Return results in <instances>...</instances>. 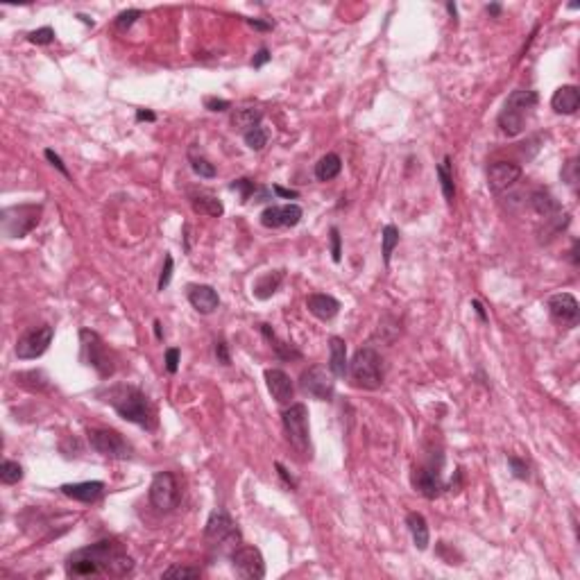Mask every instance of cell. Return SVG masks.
I'll return each mask as SVG.
<instances>
[{
	"instance_id": "6da1fadb",
	"label": "cell",
	"mask_w": 580,
	"mask_h": 580,
	"mask_svg": "<svg viewBox=\"0 0 580 580\" xmlns=\"http://www.w3.org/2000/svg\"><path fill=\"white\" fill-rule=\"evenodd\" d=\"M134 572V560L116 539H103V542L89 544L79 551L70 553L66 560V574L70 578H89V576H114L123 578Z\"/></svg>"
},
{
	"instance_id": "7a4b0ae2",
	"label": "cell",
	"mask_w": 580,
	"mask_h": 580,
	"mask_svg": "<svg viewBox=\"0 0 580 580\" xmlns=\"http://www.w3.org/2000/svg\"><path fill=\"white\" fill-rule=\"evenodd\" d=\"M96 397L103 404L111 406L118 417H123L125 422H131L141 426L146 431L157 429V413L155 406H152L150 397L138 388V385L131 383H114L105 385L96 392Z\"/></svg>"
},
{
	"instance_id": "3957f363",
	"label": "cell",
	"mask_w": 580,
	"mask_h": 580,
	"mask_svg": "<svg viewBox=\"0 0 580 580\" xmlns=\"http://www.w3.org/2000/svg\"><path fill=\"white\" fill-rule=\"evenodd\" d=\"M537 103H539L537 91H513L496 118V125L501 129V134H505L508 138L522 134L526 129V120L533 114Z\"/></svg>"
},
{
	"instance_id": "277c9868",
	"label": "cell",
	"mask_w": 580,
	"mask_h": 580,
	"mask_svg": "<svg viewBox=\"0 0 580 580\" xmlns=\"http://www.w3.org/2000/svg\"><path fill=\"white\" fill-rule=\"evenodd\" d=\"M349 376L356 388L361 390H379L385 379V365L383 356L374 347H361L356 349L349 361Z\"/></svg>"
},
{
	"instance_id": "5b68a950",
	"label": "cell",
	"mask_w": 580,
	"mask_h": 580,
	"mask_svg": "<svg viewBox=\"0 0 580 580\" xmlns=\"http://www.w3.org/2000/svg\"><path fill=\"white\" fill-rule=\"evenodd\" d=\"M79 359H82V363L89 365V368H94L98 376H103V379H109V376L116 372L114 356H111L109 347L105 344V340L100 338V333L91 329H79Z\"/></svg>"
},
{
	"instance_id": "8992f818",
	"label": "cell",
	"mask_w": 580,
	"mask_h": 580,
	"mask_svg": "<svg viewBox=\"0 0 580 580\" xmlns=\"http://www.w3.org/2000/svg\"><path fill=\"white\" fill-rule=\"evenodd\" d=\"M283 431H286V440L297 453L304 458H311V429H309V408L304 404H290L286 411L281 413Z\"/></svg>"
},
{
	"instance_id": "52a82bcc",
	"label": "cell",
	"mask_w": 580,
	"mask_h": 580,
	"mask_svg": "<svg viewBox=\"0 0 580 580\" xmlns=\"http://www.w3.org/2000/svg\"><path fill=\"white\" fill-rule=\"evenodd\" d=\"M44 205H16L3 209V233L7 238H25L41 222Z\"/></svg>"
},
{
	"instance_id": "ba28073f",
	"label": "cell",
	"mask_w": 580,
	"mask_h": 580,
	"mask_svg": "<svg viewBox=\"0 0 580 580\" xmlns=\"http://www.w3.org/2000/svg\"><path fill=\"white\" fill-rule=\"evenodd\" d=\"M442 467H444V458L435 463V453L429 456V460L417 465L413 470V487L417 494H422L424 498H437L444 490L446 485L442 481Z\"/></svg>"
},
{
	"instance_id": "9c48e42d",
	"label": "cell",
	"mask_w": 580,
	"mask_h": 580,
	"mask_svg": "<svg viewBox=\"0 0 580 580\" xmlns=\"http://www.w3.org/2000/svg\"><path fill=\"white\" fill-rule=\"evenodd\" d=\"M86 437H89L91 449H94L96 453H100V456H105V458H111V460H127V458H131V453H134L131 444L118 431L89 429Z\"/></svg>"
},
{
	"instance_id": "30bf717a",
	"label": "cell",
	"mask_w": 580,
	"mask_h": 580,
	"mask_svg": "<svg viewBox=\"0 0 580 580\" xmlns=\"http://www.w3.org/2000/svg\"><path fill=\"white\" fill-rule=\"evenodd\" d=\"M335 376L324 365H311L299 376V390L318 401H331L335 394Z\"/></svg>"
},
{
	"instance_id": "8fae6325",
	"label": "cell",
	"mask_w": 580,
	"mask_h": 580,
	"mask_svg": "<svg viewBox=\"0 0 580 580\" xmlns=\"http://www.w3.org/2000/svg\"><path fill=\"white\" fill-rule=\"evenodd\" d=\"M150 503L159 513L175 510L179 503V483L172 472H159L155 474L150 483Z\"/></svg>"
},
{
	"instance_id": "7c38bea8",
	"label": "cell",
	"mask_w": 580,
	"mask_h": 580,
	"mask_svg": "<svg viewBox=\"0 0 580 580\" xmlns=\"http://www.w3.org/2000/svg\"><path fill=\"white\" fill-rule=\"evenodd\" d=\"M55 338V329L50 324H41L25 331L21 338L16 340V359L21 361H34L39 356H44L50 347V342Z\"/></svg>"
},
{
	"instance_id": "4fadbf2b",
	"label": "cell",
	"mask_w": 580,
	"mask_h": 580,
	"mask_svg": "<svg viewBox=\"0 0 580 580\" xmlns=\"http://www.w3.org/2000/svg\"><path fill=\"white\" fill-rule=\"evenodd\" d=\"M205 537L211 546H227L231 542H238L240 531L225 510H213L207 519Z\"/></svg>"
},
{
	"instance_id": "5bb4252c",
	"label": "cell",
	"mask_w": 580,
	"mask_h": 580,
	"mask_svg": "<svg viewBox=\"0 0 580 580\" xmlns=\"http://www.w3.org/2000/svg\"><path fill=\"white\" fill-rule=\"evenodd\" d=\"M231 567L238 578L261 580L266 578V560L257 546H238L231 553Z\"/></svg>"
},
{
	"instance_id": "9a60e30c",
	"label": "cell",
	"mask_w": 580,
	"mask_h": 580,
	"mask_svg": "<svg viewBox=\"0 0 580 580\" xmlns=\"http://www.w3.org/2000/svg\"><path fill=\"white\" fill-rule=\"evenodd\" d=\"M548 315H551V320L558 322L560 327H567L572 329L578 324L580 320V307H578V299L574 297L572 292H555L548 297Z\"/></svg>"
},
{
	"instance_id": "2e32d148",
	"label": "cell",
	"mask_w": 580,
	"mask_h": 580,
	"mask_svg": "<svg viewBox=\"0 0 580 580\" xmlns=\"http://www.w3.org/2000/svg\"><path fill=\"white\" fill-rule=\"evenodd\" d=\"M522 175L524 170L519 164H513V161H492L487 166V188L498 195V193L513 188L522 179Z\"/></svg>"
},
{
	"instance_id": "e0dca14e",
	"label": "cell",
	"mask_w": 580,
	"mask_h": 580,
	"mask_svg": "<svg viewBox=\"0 0 580 580\" xmlns=\"http://www.w3.org/2000/svg\"><path fill=\"white\" fill-rule=\"evenodd\" d=\"M304 211L299 205H272L261 211V225L268 229H279V227H297L302 222Z\"/></svg>"
},
{
	"instance_id": "ac0fdd59",
	"label": "cell",
	"mask_w": 580,
	"mask_h": 580,
	"mask_svg": "<svg viewBox=\"0 0 580 580\" xmlns=\"http://www.w3.org/2000/svg\"><path fill=\"white\" fill-rule=\"evenodd\" d=\"M266 385H268V390L272 394V399L281 404V406H290L292 399H295V383L290 376L279 370V368H270L266 370Z\"/></svg>"
},
{
	"instance_id": "d6986e66",
	"label": "cell",
	"mask_w": 580,
	"mask_h": 580,
	"mask_svg": "<svg viewBox=\"0 0 580 580\" xmlns=\"http://www.w3.org/2000/svg\"><path fill=\"white\" fill-rule=\"evenodd\" d=\"M188 302L191 307L195 309L200 315H211L216 313L220 307V295L213 286H207V283H191L188 286Z\"/></svg>"
},
{
	"instance_id": "ffe728a7",
	"label": "cell",
	"mask_w": 580,
	"mask_h": 580,
	"mask_svg": "<svg viewBox=\"0 0 580 580\" xmlns=\"http://www.w3.org/2000/svg\"><path fill=\"white\" fill-rule=\"evenodd\" d=\"M64 496L73 498L79 503H96L100 496L105 494V483L103 481H84V483H66L59 487Z\"/></svg>"
},
{
	"instance_id": "44dd1931",
	"label": "cell",
	"mask_w": 580,
	"mask_h": 580,
	"mask_svg": "<svg viewBox=\"0 0 580 580\" xmlns=\"http://www.w3.org/2000/svg\"><path fill=\"white\" fill-rule=\"evenodd\" d=\"M307 309L311 315H315L322 322L333 320L335 315L340 313V302L333 297V295L327 292H313L307 297Z\"/></svg>"
},
{
	"instance_id": "7402d4cb",
	"label": "cell",
	"mask_w": 580,
	"mask_h": 580,
	"mask_svg": "<svg viewBox=\"0 0 580 580\" xmlns=\"http://www.w3.org/2000/svg\"><path fill=\"white\" fill-rule=\"evenodd\" d=\"M580 107V91L578 86L574 84H565L555 89V94L551 98V109L555 114H562V116H574Z\"/></svg>"
},
{
	"instance_id": "603a6c76",
	"label": "cell",
	"mask_w": 580,
	"mask_h": 580,
	"mask_svg": "<svg viewBox=\"0 0 580 580\" xmlns=\"http://www.w3.org/2000/svg\"><path fill=\"white\" fill-rule=\"evenodd\" d=\"M188 202L195 213L200 216H209V218H220L222 213H225V207H222V202L213 195V193H207V191H191L188 193Z\"/></svg>"
},
{
	"instance_id": "cb8c5ba5",
	"label": "cell",
	"mask_w": 580,
	"mask_h": 580,
	"mask_svg": "<svg viewBox=\"0 0 580 580\" xmlns=\"http://www.w3.org/2000/svg\"><path fill=\"white\" fill-rule=\"evenodd\" d=\"M329 370L333 376H338V379L349 374L347 342H344L340 335H331L329 338Z\"/></svg>"
},
{
	"instance_id": "d4e9b609",
	"label": "cell",
	"mask_w": 580,
	"mask_h": 580,
	"mask_svg": "<svg viewBox=\"0 0 580 580\" xmlns=\"http://www.w3.org/2000/svg\"><path fill=\"white\" fill-rule=\"evenodd\" d=\"M283 277H286V270H270V272H263L261 277L254 281L252 286V295L261 302L270 299L274 292L281 288L283 283Z\"/></svg>"
},
{
	"instance_id": "484cf974",
	"label": "cell",
	"mask_w": 580,
	"mask_h": 580,
	"mask_svg": "<svg viewBox=\"0 0 580 580\" xmlns=\"http://www.w3.org/2000/svg\"><path fill=\"white\" fill-rule=\"evenodd\" d=\"M261 333H263V338L270 342V347H272L274 356H277L279 361H299L302 359V352L295 347L292 342L281 340L279 335L274 333V329L270 327V324H261Z\"/></svg>"
},
{
	"instance_id": "4316f807",
	"label": "cell",
	"mask_w": 580,
	"mask_h": 580,
	"mask_svg": "<svg viewBox=\"0 0 580 580\" xmlns=\"http://www.w3.org/2000/svg\"><path fill=\"white\" fill-rule=\"evenodd\" d=\"M528 205H531V209L537 213L539 218H551V216H555V213L562 211V205H560L551 193L544 191V188L533 191L531 198H528Z\"/></svg>"
},
{
	"instance_id": "83f0119b",
	"label": "cell",
	"mask_w": 580,
	"mask_h": 580,
	"mask_svg": "<svg viewBox=\"0 0 580 580\" xmlns=\"http://www.w3.org/2000/svg\"><path fill=\"white\" fill-rule=\"evenodd\" d=\"M261 120H263V111L261 109H257V107H240V109H233L231 111L229 123H231V127L236 129V131H243V134H245V131L259 127Z\"/></svg>"
},
{
	"instance_id": "f1b7e54d",
	"label": "cell",
	"mask_w": 580,
	"mask_h": 580,
	"mask_svg": "<svg viewBox=\"0 0 580 580\" xmlns=\"http://www.w3.org/2000/svg\"><path fill=\"white\" fill-rule=\"evenodd\" d=\"M406 526H408V531H411L413 544L420 548V551H426V548H429V542H431V533H429V524H426L424 515L408 513L406 515Z\"/></svg>"
},
{
	"instance_id": "f546056e",
	"label": "cell",
	"mask_w": 580,
	"mask_h": 580,
	"mask_svg": "<svg viewBox=\"0 0 580 580\" xmlns=\"http://www.w3.org/2000/svg\"><path fill=\"white\" fill-rule=\"evenodd\" d=\"M437 179H440V188L442 195L446 200V205H453L456 200V184H453V166H451V157H444L442 164H437Z\"/></svg>"
},
{
	"instance_id": "4dcf8cb0",
	"label": "cell",
	"mask_w": 580,
	"mask_h": 580,
	"mask_svg": "<svg viewBox=\"0 0 580 580\" xmlns=\"http://www.w3.org/2000/svg\"><path fill=\"white\" fill-rule=\"evenodd\" d=\"M340 170H342V159L335 155V152H329V155H324L318 164H315V179L331 181L340 175Z\"/></svg>"
},
{
	"instance_id": "1f68e13d",
	"label": "cell",
	"mask_w": 580,
	"mask_h": 580,
	"mask_svg": "<svg viewBox=\"0 0 580 580\" xmlns=\"http://www.w3.org/2000/svg\"><path fill=\"white\" fill-rule=\"evenodd\" d=\"M569 218H572V216H569L567 211H560V213H555V216H551V218H544V229L539 231V236H542L539 240H542V243L553 240L560 231L569 227Z\"/></svg>"
},
{
	"instance_id": "d6a6232c",
	"label": "cell",
	"mask_w": 580,
	"mask_h": 580,
	"mask_svg": "<svg viewBox=\"0 0 580 580\" xmlns=\"http://www.w3.org/2000/svg\"><path fill=\"white\" fill-rule=\"evenodd\" d=\"M399 238L401 233L394 225H385L383 231H381V254H383V263L385 266H390V259H392V252L394 247L399 245Z\"/></svg>"
},
{
	"instance_id": "836d02e7",
	"label": "cell",
	"mask_w": 580,
	"mask_h": 580,
	"mask_svg": "<svg viewBox=\"0 0 580 580\" xmlns=\"http://www.w3.org/2000/svg\"><path fill=\"white\" fill-rule=\"evenodd\" d=\"M188 161H191V168L195 175H200L202 179H213L216 177V166L211 164V161L207 157H202V155H195V150H188Z\"/></svg>"
},
{
	"instance_id": "e575fe53",
	"label": "cell",
	"mask_w": 580,
	"mask_h": 580,
	"mask_svg": "<svg viewBox=\"0 0 580 580\" xmlns=\"http://www.w3.org/2000/svg\"><path fill=\"white\" fill-rule=\"evenodd\" d=\"M243 138H245V146H247L250 150H254V152H261L263 148L268 146V141H270V131H268V127L259 125V127H254V129L245 131V134H243Z\"/></svg>"
},
{
	"instance_id": "d590c367",
	"label": "cell",
	"mask_w": 580,
	"mask_h": 580,
	"mask_svg": "<svg viewBox=\"0 0 580 580\" xmlns=\"http://www.w3.org/2000/svg\"><path fill=\"white\" fill-rule=\"evenodd\" d=\"M23 465L16 460H3L0 465V481L5 485H16L18 481H23Z\"/></svg>"
},
{
	"instance_id": "8d00e7d4",
	"label": "cell",
	"mask_w": 580,
	"mask_h": 580,
	"mask_svg": "<svg viewBox=\"0 0 580 580\" xmlns=\"http://www.w3.org/2000/svg\"><path fill=\"white\" fill-rule=\"evenodd\" d=\"M229 188L231 191H238L240 193V202L243 205H247V202L254 198V193H257V184H254L252 179H247V177H240V179H233L231 184H229Z\"/></svg>"
},
{
	"instance_id": "74e56055",
	"label": "cell",
	"mask_w": 580,
	"mask_h": 580,
	"mask_svg": "<svg viewBox=\"0 0 580 580\" xmlns=\"http://www.w3.org/2000/svg\"><path fill=\"white\" fill-rule=\"evenodd\" d=\"M508 467H510V472H513V476L517 478V481H528V478H531V467H528V463L524 460V458L508 456Z\"/></svg>"
},
{
	"instance_id": "f35d334b",
	"label": "cell",
	"mask_w": 580,
	"mask_h": 580,
	"mask_svg": "<svg viewBox=\"0 0 580 580\" xmlns=\"http://www.w3.org/2000/svg\"><path fill=\"white\" fill-rule=\"evenodd\" d=\"M141 16H143L141 9H127V12H120L114 18V27L118 30V32H127V30L136 23V18H141Z\"/></svg>"
},
{
	"instance_id": "ab89813d",
	"label": "cell",
	"mask_w": 580,
	"mask_h": 580,
	"mask_svg": "<svg viewBox=\"0 0 580 580\" xmlns=\"http://www.w3.org/2000/svg\"><path fill=\"white\" fill-rule=\"evenodd\" d=\"M55 30L46 25V27H39V30H32V32L27 34V41L30 44H37V46H48L55 41Z\"/></svg>"
},
{
	"instance_id": "60d3db41",
	"label": "cell",
	"mask_w": 580,
	"mask_h": 580,
	"mask_svg": "<svg viewBox=\"0 0 580 580\" xmlns=\"http://www.w3.org/2000/svg\"><path fill=\"white\" fill-rule=\"evenodd\" d=\"M200 576L202 572L198 567H181V565H172L161 574V578H200Z\"/></svg>"
},
{
	"instance_id": "b9f144b4",
	"label": "cell",
	"mask_w": 580,
	"mask_h": 580,
	"mask_svg": "<svg viewBox=\"0 0 580 580\" xmlns=\"http://www.w3.org/2000/svg\"><path fill=\"white\" fill-rule=\"evenodd\" d=\"M172 270H175V261H172V254H166V259H164V268H161L159 283H157V288H159V290L168 288V283H170V279H172Z\"/></svg>"
},
{
	"instance_id": "7bdbcfd3",
	"label": "cell",
	"mask_w": 580,
	"mask_h": 580,
	"mask_svg": "<svg viewBox=\"0 0 580 580\" xmlns=\"http://www.w3.org/2000/svg\"><path fill=\"white\" fill-rule=\"evenodd\" d=\"M329 240H331V259H333V263H340L342 261V238H340L338 227L329 229Z\"/></svg>"
},
{
	"instance_id": "ee69618b",
	"label": "cell",
	"mask_w": 580,
	"mask_h": 580,
	"mask_svg": "<svg viewBox=\"0 0 580 580\" xmlns=\"http://www.w3.org/2000/svg\"><path fill=\"white\" fill-rule=\"evenodd\" d=\"M560 175H562V179L567 181L569 186H576L578 184V159L574 157V159H569L567 164L562 166V172H560Z\"/></svg>"
},
{
	"instance_id": "f6af8a7d",
	"label": "cell",
	"mask_w": 580,
	"mask_h": 580,
	"mask_svg": "<svg viewBox=\"0 0 580 580\" xmlns=\"http://www.w3.org/2000/svg\"><path fill=\"white\" fill-rule=\"evenodd\" d=\"M213 354H216V361L220 365H231V354H229V344L225 338H218L213 342Z\"/></svg>"
},
{
	"instance_id": "bcb514c9",
	"label": "cell",
	"mask_w": 580,
	"mask_h": 580,
	"mask_svg": "<svg viewBox=\"0 0 580 580\" xmlns=\"http://www.w3.org/2000/svg\"><path fill=\"white\" fill-rule=\"evenodd\" d=\"M44 157H46V159L50 161V166H53V168H57V170L62 172V175H64L66 179H70V172H68L66 164H64V161H62V157H59V155H57V152H55L53 148H46V150H44Z\"/></svg>"
},
{
	"instance_id": "7dc6e473",
	"label": "cell",
	"mask_w": 580,
	"mask_h": 580,
	"mask_svg": "<svg viewBox=\"0 0 580 580\" xmlns=\"http://www.w3.org/2000/svg\"><path fill=\"white\" fill-rule=\"evenodd\" d=\"M179 356H181V352L177 349V347H170V349H166V372L168 374H177V370H179Z\"/></svg>"
},
{
	"instance_id": "c3c4849f",
	"label": "cell",
	"mask_w": 580,
	"mask_h": 580,
	"mask_svg": "<svg viewBox=\"0 0 580 580\" xmlns=\"http://www.w3.org/2000/svg\"><path fill=\"white\" fill-rule=\"evenodd\" d=\"M205 109H209V111H227V109H231V103L229 100H222V98L207 96L205 98Z\"/></svg>"
},
{
	"instance_id": "681fc988",
	"label": "cell",
	"mask_w": 580,
	"mask_h": 580,
	"mask_svg": "<svg viewBox=\"0 0 580 580\" xmlns=\"http://www.w3.org/2000/svg\"><path fill=\"white\" fill-rule=\"evenodd\" d=\"M274 470H277V474L281 476V481L286 483L288 490H297V481H295V478L290 476V472L286 470V467H283L281 463H274Z\"/></svg>"
},
{
	"instance_id": "f907efd6",
	"label": "cell",
	"mask_w": 580,
	"mask_h": 580,
	"mask_svg": "<svg viewBox=\"0 0 580 580\" xmlns=\"http://www.w3.org/2000/svg\"><path fill=\"white\" fill-rule=\"evenodd\" d=\"M270 59H272L270 50H268L266 46H261V48H259V53L254 55V59H252V66H254V68H261V66H266V64L270 62Z\"/></svg>"
},
{
	"instance_id": "816d5d0a",
	"label": "cell",
	"mask_w": 580,
	"mask_h": 580,
	"mask_svg": "<svg viewBox=\"0 0 580 580\" xmlns=\"http://www.w3.org/2000/svg\"><path fill=\"white\" fill-rule=\"evenodd\" d=\"M245 21H247L254 30H259V32H270V30L274 27V23H270V21H261V18H245Z\"/></svg>"
},
{
	"instance_id": "f5cc1de1",
	"label": "cell",
	"mask_w": 580,
	"mask_h": 580,
	"mask_svg": "<svg viewBox=\"0 0 580 580\" xmlns=\"http://www.w3.org/2000/svg\"><path fill=\"white\" fill-rule=\"evenodd\" d=\"M472 309H474V313L478 315V320H481L483 324H487L490 322V318H487V313H485V307L481 304V299H472Z\"/></svg>"
},
{
	"instance_id": "db71d44e",
	"label": "cell",
	"mask_w": 580,
	"mask_h": 580,
	"mask_svg": "<svg viewBox=\"0 0 580 580\" xmlns=\"http://www.w3.org/2000/svg\"><path fill=\"white\" fill-rule=\"evenodd\" d=\"M272 191L277 193L279 198H290V200H297V198H299V193H297V191L283 188V186H279V184H274V186H272Z\"/></svg>"
},
{
	"instance_id": "11a10c76",
	"label": "cell",
	"mask_w": 580,
	"mask_h": 580,
	"mask_svg": "<svg viewBox=\"0 0 580 580\" xmlns=\"http://www.w3.org/2000/svg\"><path fill=\"white\" fill-rule=\"evenodd\" d=\"M136 120H138V123H143V120H148V123H155L157 114H155V111H148V109H138L136 111Z\"/></svg>"
},
{
	"instance_id": "9f6ffc18",
	"label": "cell",
	"mask_w": 580,
	"mask_h": 580,
	"mask_svg": "<svg viewBox=\"0 0 580 580\" xmlns=\"http://www.w3.org/2000/svg\"><path fill=\"white\" fill-rule=\"evenodd\" d=\"M485 12L490 14L492 18H498V16H501V12H503V5L501 3H490V5L485 7Z\"/></svg>"
},
{
	"instance_id": "6f0895ef",
	"label": "cell",
	"mask_w": 580,
	"mask_h": 580,
	"mask_svg": "<svg viewBox=\"0 0 580 580\" xmlns=\"http://www.w3.org/2000/svg\"><path fill=\"white\" fill-rule=\"evenodd\" d=\"M155 335H157V340H164V331H161V322L155 320Z\"/></svg>"
},
{
	"instance_id": "680465c9",
	"label": "cell",
	"mask_w": 580,
	"mask_h": 580,
	"mask_svg": "<svg viewBox=\"0 0 580 580\" xmlns=\"http://www.w3.org/2000/svg\"><path fill=\"white\" fill-rule=\"evenodd\" d=\"M446 12L451 14V18H458V7H456V3H446Z\"/></svg>"
},
{
	"instance_id": "91938a15",
	"label": "cell",
	"mask_w": 580,
	"mask_h": 580,
	"mask_svg": "<svg viewBox=\"0 0 580 580\" xmlns=\"http://www.w3.org/2000/svg\"><path fill=\"white\" fill-rule=\"evenodd\" d=\"M77 18L79 21H82L84 25H89V27H94L96 23H94V18H89V16H84V14H77Z\"/></svg>"
},
{
	"instance_id": "94428289",
	"label": "cell",
	"mask_w": 580,
	"mask_h": 580,
	"mask_svg": "<svg viewBox=\"0 0 580 580\" xmlns=\"http://www.w3.org/2000/svg\"><path fill=\"white\" fill-rule=\"evenodd\" d=\"M572 261H574V266H578V243L574 240V247H572Z\"/></svg>"
}]
</instances>
